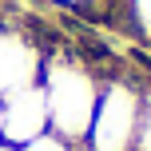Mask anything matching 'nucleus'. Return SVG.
<instances>
[{"instance_id":"1","label":"nucleus","mask_w":151,"mask_h":151,"mask_svg":"<svg viewBox=\"0 0 151 151\" xmlns=\"http://www.w3.org/2000/svg\"><path fill=\"white\" fill-rule=\"evenodd\" d=\"M104 76L80 56H48L40 72V88L48 99V127L68 143H83L96 115Z\"/></svg>"},{"instance_id":"2","label":"nucleus","mask_w":151,"mask_h":151,"mask_svg":"<svg viewBox=\"0 0 151 151\" xmlns=\"http://www.w3.org/2000/svg\"><path fill=\"white\" fill-rule=\"evenodd\" d=\"M139 115H143V88L131 76H104L96 99V115L88 127L91 151H131L139 131Z\"/></svg>"},{"instance_id":"3","label":"nucleus","mask_w":151,"mask_h":151,"mask_svg":"<svg viewBox=\"0 0 151 151\" xmlns=\"http://www.w3.org/2000/svg\"><path fill=\"white\" fill-rule=\"evenodd\" d=\"M44 60H48V52L36 36H28L20 28H0V99L20 88L40 83Z\"/></svg>"},{"instance_id":"4","label":"nucleus","mask_w":151,"mask_h":151,"mask_svg":"<svg viewBox=\"0 0 151 151\" xmlns=\"http://www.w3.org/2000/svg\"><path fill=\"white\" fill-rule=\"evenodd\" d=\"M48 127V99H44V88L32 83V88H20L12 96L0 99V139L12 147H24L28 139L44 135Z\"/></svg>"},{"instance_id":"5","label":"nucleus","mask_w":151,"mask_h":151,"mask_svg":"<svg viewBox=\"0 0 151 151\" xmlns=\"http://www.w3.org/2000/svg\"><path fill=\"white\" fill-rule=\"evenodd\" d=\"M123 20L151 40V0H123Z\"/></svg>"},{"instance_id":"6","label":"nucleus","mask_w":151,"mask_h":151,"mask_svg":"<svg viewBox=\"0 0 151 151\" xmlns=\"http://www.w3.org/2000/svg\"><path fill=\"white\" fill-rule=\"evenodd\" d=\"M20 151H72V143L64 135H56V131H44V135H36V139H28Z\"/></svg>"},{"instance_id":"7","label":"nucleus","mask_w":151,"mask_h":151,"mask_svg":"<svg viewBox=\"0 0 151 151\" xmlns=\"http://www.w3.org/2000/svg\"><path fill=\"white\" fill-rule=\"evenodd\" d=\"M131 151H151V91H143V115H139V131H135Z\"/></svg>"},{"instance_id":"8","label":"nucleus","mask_w":151,"mask_h":151,"mask_svg":"<svg viewBox=\"0 0 151 151\" xmlns=\"http://www.w3.org/2000/svg\"><path fill=\"white\" fill-rule=\"evenodd\" d=\"M52 4H60V8H76V12H80V8H88L91 0H52Z\"/></svg>"},{"instance_id":"9","label":"nucleus","mask_w":151,"mask_h":151,"mask_svg":"<svg viewBox=\"0 0 151 151\" xmlns=\"http://www.w3.org/2000/svg\"><path fill=\"white\" fill-rule=\"evenodd\" d=\"M0 151H20V147H12V143H4V139H0Z\"/></svg>"},{"instance_id":"10","label":"nucleus","mask_w":151,"mask_h":151,"mask_svg":"<svg viewBox=\"0 0 151 151\" xmlns=\"http://www.w3.org/2000/svg\"><path fill=\"white\" fill-rule=\"evenodd\" d=\"M72 151H91V147L88 143H72Z\"/></svg>"}]
</instances>
